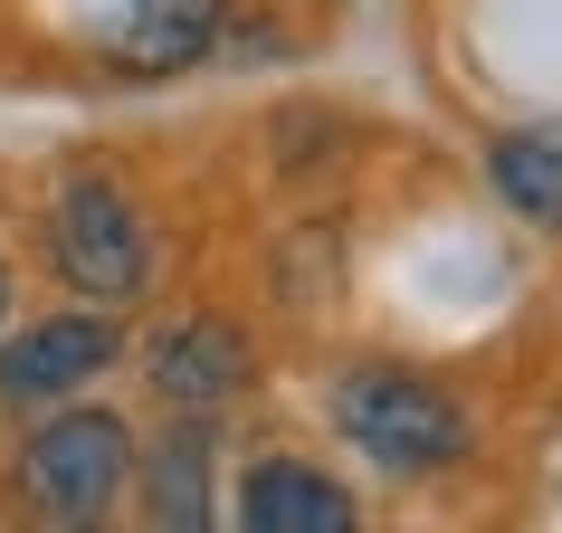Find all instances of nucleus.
Wrapping results in <instances>:
<instances>
[{"label":"nucleus","mask_w":562,"mask_h":533,"mask_svg":"<svg viewBox=\"0 0 562 533\" xmlns=\"http://www.w3.org/2000/svg\"><path fill=\"white\" fill-rule=\"evenodd\" d=\"M0 305H10V286H0Z\"/></svg>","instance_id":"9d476101"},{"label":"nucleus","mask_w":562,"mask_h":533,"mask_svg":"<svg viewBox=\"0 0 562 533\" xmlns=\"http://www.w3.org/2000/svg\"><path fill=\"white\" fill-rule=\"evenodd\" d=\"M334 419H344V439H353L372 467H391V476H429V467H448V457H468V410H458L448 390H429L419 372H391V362L344 372V382H334Z\"/></svg>","instance_id":"f257e3e1"},{"label":"nucleus","mask_w":562,"mask_h":533,"mask_svg":"<svg viewBox=\"0 0 562 533\" xmlns=\"http://www.w3.org/2000/svg\"><path fill=\"white\" fill-rule=\"evenodd\" d=\"M144 504L153 524H201L210 514V419H181L162 447H144Z\"/></svg>","instance_id":"6e6552de"},{"label":"nucleus","mask_w":562,"mask_h":533,"mask_svg":"<svg viewBox=\"0 0 562 533\" xmlns=\"http://www.w3.org/2000/svg\"><path fill=\"white\" fill-rule=\"evenodd\" d=\"M238 524L248 533H353V496L305 457H267L238 486Z\"/></svg>","instance_id":"423d86ee"},{"label":"nucleus","mask_w":562,"mask_h":533,"mask_svg":"<svg viewBox=\"0 0 562 533\" xmlns=\"http://www.w3.org/2000/svg\"><path fill=\"white\" fill-rule=\"evenodd\" d=\"M229 0H105V58L134 77H172V67L220 48Z\"/></svg>","instance_id":"39448f33"},{"label":"nucleus","mask_w":562,"mask_h":533,"mask_svg":"<svg viewBox=\"0 0 562 533\" xmlns=\"http://www.w3.org/2000/svg\"><path fill=\"white\" fill-rule=\"evenodd\" d=\"M486 181H496V201L533 229H562V134H505L486 152Z\"/></svg>","instance_id":"1a4fd4ad"},{"label":"nucleus","mask_w":562,"mask_h":533,"mask_svg":"<svg viewBox=\"0 0 562 533\" xmlns=\"http://www.w3.org/2000/svg\"><path fill=\"white\" fill-rule=\"evenodd\" d=\"M248 333L238 325H181L162 353H153V382H162V400H181V410H220V400H238L248 390Z\"/></svg>","instance_id":"0eeeda50"},{"label":"nucleus","mask_w":562,"mask_h":533,"mask_svg":"<svg viewBox=\"0 0 562 533\" xmlns=\"http://www.w3.org/2000/svg\"><path fill=\"white\" fill-rule=\"evenodd\" d=\"M124 486H134V439L105 410H58L20 447V504L38 524H105Z\"/></svg>","instance_id":"f03ea898"},{"label":"nucleus","mask_w":562,"mask_h":533,"mask_svg":"<svg viewBox=\"0 0 562 533\" xmlns=\"http://www.w3.org/2000/svg\"><path fill=\"white\" fill-rule=\"evenodd\" d=\"M48 248H58V276L77 286V296H144L153 276V248H144V219L124 209L115 181H67L58 209H48Z\"/></svg>","instance_id":"7ed1b4c3"},{"label":"nucleus","mask_w":562,"mask_h":533,"mask_svg":"<svg viewBox=\"0 0 562 533\" xmlns=\"http://www.w3.org/2000/svg\"><path fill=\"white\" fill-rule=\"evenodd\" d=\"M105 362H115V325H95V315H58V325L20 333V343L0 353V410L67 400V390H87Z\"/></svg>","instance_id":"20e7f679"}]
</instances>
